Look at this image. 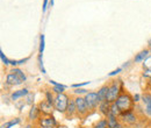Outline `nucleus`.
<instances>
[{"instance_id":"obj_1","label":"nucleus","mask_w":151,"mask_h":128,"mask_svg":"<svg viewBox=\"0 0 151 128\" xmlns=\"http://www.w3.org/2000/svg\"><path fill=\"white\" fill-rule=\"evenodd\" d=\"M69 103H70V100H69V95L68 94H65L64 92L63 93H57L56 97H55L54 107L59 113H66Z\"/></svg>"},{"instance_id":"obj_2","label":"nucleus","mask_w":151,"mask_h":128,"mask_svg":"<svg viewBox=\"0 0 151 128\" xmlns=\"http://www.w3.org/2000/svg\"><path fill=\"white\" fill-rule=\"evenodd\" d=\"M115 103H116L117 107L120 108L121 113H123V112H128V111L132 110L134 100H132V97H130L129 94H127V93H121Z\"/></svg>"},{"instance_id":"obj_3","label":"nucleus","mask_w":151,"mask_h":128,"mask_svg":"<svg viewBox=\"0 0 151 128\" xmlns=\"http://www.w3.org/2000/svg\"><path fill=\"white\" fill-rule=\"evenodd\" d=\"M75 104H76V108H77V114L79 115H86L88 113V106H87V103L85 100V98L83 97H76L75 98Z\"/></svg>"},{"instance_id":"obj_4","label":"nucleus","mask_w":151,"mask_h":128,"mask_svg":"<svg viewBox=\"0 0 151 128\" xmlns=\"http://www.w3.org/2000/svg\"><path fill=\"white\" fill-rule=\"evenodd\" d=\"M109 90H108V98L107 100L109 103H115L120 95V85H119V82L114 80L111 85H108Z\"/></svg>"},{"instance_id":"obj_5","label":"nucleus","mask_w":151,"mask_h":128,"mask_svg":"<svg viewBox=\"0 0 151 128\" xmlns=\"http://www.w3.org/2000/svg\"><path fill=\"white\" fill-rule=\"evenodd\" d=\"M85 100H86L87 106H88L90 110H94L100 104L99 98H98V93H95V92H87L85 94Z\"/></svg>"},{"instance_id":"obj_6","label":"nucleus","mask_w":151,"mask_h":128,"mask_svg":"<svg viewBox=\"0 0 151 128\" xmlns=\"http://www.w3.org/2000/svg\"><path fill=\"white\" fill-rule=\"evenodd\" d=\"M38 125L42 128H55L57 126V121L54 116H44L42 119H40L38 121Z\"/></svg>"},{"instance_id":"obj_7","label":"nucleus","mask_w":151,"mask_h":128,"mask_svg":"<svg viewBox=\"0 0 151 128\" xmlns=\"http://www.w3.org/2000/svg\"><path fill=\"white\" fill-rule=\"evenodd\" d=\"M38 108H40V112L44 115H51L52 114V111H54V105L50 104L48 100H42L38 105Z\"/></svg>"},{"instance_id":"obj_8","label":"nucleus","mask_w":151,"mask_h":128,"mask_svg":"<svg viewBox=\"0 0 151 128\" xmlns=\"http://www.w3.org/2000/svg\"><path fill=\"white\" fill-rule=\"evenodd\" d=\"M6 83H7L8 85H11V86H17V85L22 84L23 82L20 79L17 74H14L13 72H11V73H8L7 77H6Z\"/></svg>"},{"instance_id":"obj_9","label":"nucleus","mask_w":151,"mask_h":128,"mask_svg":"<svg viewBox=\"0 0 151 128\" xmlns=\"http://www.w3.org/2000/svg\"><path fill=\"white\" fill-rule=\"evenodd\" d=\"M108 85H104L99 89L98 91V98H99V101L102 103V101H107V98H108Z\"/></svg>"},{"instance_id":"obj_10","label":"nucleus","mask_w":151,"mask_h":128,"mask_svg":"<svg viewBox=\"0 0 151 128\" xmlns=\"http://www.w3.org/2000/svg\"><path fill=\"white\" fill-rule=\"evenodd\" d=\"M111 105H112V103H109L108 100H107V101H102V103H100V104H99V111H100V113H101L102 115L107 116V115L109 114Z\"/></svg>"},{"instance_id":"obj_11","label":"nucleus","mask_w":151,"mask_h":128,"mask_svg":"<svg viewBox=\"0 0 151 128\" xmlns=\"http://www.w3.org/2000/svg\"><path fill=\"white\" fill-rule=\"evenodd\" d=\"M28 93H29V92H28L27 89H21V90H18V91L13 92V93H12V95H11V99H12L13 101H18L20 98L26 97Z\"/></svg>"},{"instance_id":"obj_12","label":"nucleus","mask_w":151,"mask_h":128,"mask_svg":"<svg viewBox=\"0 0 151 128\" xmlns=\"http://www.w3.org/2000/svg\"><path fill=\"white\" fill-rule=\"evenodd\" d=\"M122 114V118H123V121H126L127 124H135L136 122V115L130 112V111H128V112H123V113H121Z\"/></svg>"},{"instance_id":"obj_13","label":"nucleus","mask_w":151,"mask_h":128,"mask_svg":"<svg viewBox=\"0 0 151 128\" xmlns=\"http://www.w3.org/2000/svg\"><path fill=\"white\" fill-rule=\"evenodd\" d=\"M106 119H107L108 128H121L120 124H119L117 120H116V116H114L112 114H108V115L106 116Z\"/></svg>"},{"instance_id":"obj_14","label":"nucleus","mask_w":151,"mask_h":128,"mask_svg":"<svg viewBox=\"0 0 151 128\" xmlns=\"http://www.w3.org/2000/svg\"><path fill=\"white\" fill-rule=\"evenodd\" d=\"M143 103L145 104V112L151 116V94L143 95Z\"/></svg>"},{"instance_id":"obj_15","label":"nucleus","mask_w":151,"mask_h":128,"mask_svg":"<svg viewBox=\"0 0 151 128\" xmlns=\"http://www.w3.org/2000/svg\"><path fill=\"white\" fill-rule=\"evenodd\" d=\"M76 113H77V108H76L75 99H71L69 103L68 110H66V114H68V116H73Z\"/></svg>"},{"instance_id":"obj_16","label":"nucleus","mask_w":151,"mask_h":128,"mask_svg":"<svg viewBox=\"0 0 151 128\" xmlns=\"http://www.w3.org/2000/svg\"><path fill=\"white\" fill-rule=\"evenodd\" d=\"M148 54H149V50H142L141 53H138L137 55L135 56V62L136 63H139V62H144L148 57Z\"/></svg>"},{"instance_id":"obj_17","label":"nucleus","mask_w":151,"mask_h":128,"mask_svg":"<svg viewBox=\"0 0 151 128\" xmlns=\"http://www.w3.org/2000/svg\"><path fill=\"white\" fill-rule=\"evenodd\" d=\"M40 113H41V112H40V108H38L37 106H34V105H33L32 108H30V111H29L28 116H29L30 120H36Z\"/></svg>"},{"instance_id":"obj_18","label":"nucleus","mask_w":151,"mask_h":128,"mask_svg":"<svg viewBox=\"0 0 151 128\" xmlns=\"http://www.w3.org/2000/svg\"><path fill=\"white\" fill-rule=\"evenodd\" d=\"M50 83L54 85V89H52V91L55 92V93H63L64 90H65V86L64 85H62V84H58L56 82H54V80H50Z\"/></svg>"},{"instance_id":"obj_19","label":"nucleus","mask_w":151,"mask_h":128,"mask_svg":"<svg viewBox=\"0 0 151 128\" xmlns=\"http://www.w3.org/2000/svg\"><path fill=\"white\" fill-rule=\"evenodd\" d=\"M11 72H13L14 74H17L22 82H26L27 77H26V74H24V73L22 72V70H21V69H19V68H13V69L11 70Z\"/></svg>"},{"instance_id":"obj_20","label":"nucleus","mask_w":151,"mask_h":128,"mask_svg":"<svg viewBox=\"0 0 151 128\" xmlns=\"http://www.w3.org/2000/svg\"><path fill=\"white\" fill-rule=\"evenodd\" d=\"M109 114H112V115H114V116H117V115L121 114V111H120V108L117 107L116 103H112V105H111V110H109Z\"/></svg>"},{"instance_id":"obj_21","label":"nucleus","mask_w":151,"mask_h":128,"mask_svg":"<svg viewBox=\"0 0 151 128\" xmlns=\"http://www.w3.org/2000/svg\"><path fill=\"white\" fill-rule=\"evenodd\" d=\"M20 120L19 118H15V119H13V120H11V121H8V122H5V124H2L1 125V128H11L12 126H14V125H18L20 124Z\"/></svg>"},{"instance_id":"obj_22","label":"nucleus","mask_w":151,"mask_h":128,"mask_svg":"<svg viewBox=\"0 0 151 128\" xmlns=\"http://www.w3.org/2000/svg\"><path fill=\"white\" fill-rule=\"evenodd\" d=\"M45 37L44 35L42 34L41 36H40V54H43V51H44V47H45V40H44Z\"/></svg>"},{"instance_id":"obj_23","label":"nucleus","mask_w":151,"mask_h":128,"mask_svg":"<svg viewBox=\"0 0 151 128\" xmlns=\"http://www.w3.org/2000/svg\"><path fill=\"white\" fill-rule=\"evenodd\" d=\"M108 127V124H107V119H104V120H100L94 128H107Z\"/></svg>"},{"instance_id":"obj_24","label":"nucleus","mask_w":151,"mask_h":128,"mask_svg":"<svg viewBox=\"0 0 151 128\" xmlns=\"http://www.w3.org/2000/svg\"><path fill=\"white\" fill-rule=\"evenodd\" d=\"M33 103H34V94L29 92V93L26 95V104H28V105H33Z\"/></svg>"},{"instance_id":"obj_25","label":"nucleus","mask_w":151,"mask_h":128,"mask_svg":"<svg viewBox=\"0 0 151 128\" xmlns=\"http://www.w3.org/2000/svg\"><path fill=\"white\" fill-rule=\"evenodd\" d=\"M0 58H1V62H2L5 65H9V64H11V61L5 56V54L2 53V50H0Z\"/></svg>"},{"instance_id":"obj_26","label":"nucleus","mask_w":151,"mask_h":128,"mask_svg":"<svg viewBox=\"0 0 151 128\" xmlns=\"http://www.w3.org/2000/svg\"><path fill=\"white\" fill-rule=\"evenodd\" d=\"M45 97H47V99L45 100H48L50 104H52L54 105V103H55V98L52 97V94H51V92L50 91H47L45 92Z\"/></svg>"},{"instance_id":"obj_27","label":"nucleus","mask_w":151,"mask_h":128,"mask_svg":"<svg viewBox=\"0 0 151 128\" xmlns=\"http://www.w3.org/2000/svg\"><path fill=\"white\" fill-rule=\"evenodd\" d=\"M144 69L145 70H151V56H148L147 59L144 61Z\"/></svg>"},{"instance_id":"obj_28","label":"nucleus","mask_w":151,"mask_h":128,"mask_svg":"<svg viewBox=\"0 0 151 128\" xmlns=\"http://www.w3.org/2000/svg\"><path fill=\"white\" fill-rule=\"evenodd\" d=\"M38 63H40V69L42 70V73H45V69L43 67V59H42V54H40L38 56Z\"/></svg>"},{"instance_id":"obj_29","label":"nucleus","mask_w":151,"mask_h":128,"mask_svg":"<svg viewBox=\"0 0 151 128\" xmlns=\"http://www.w3.org/2000/svg\"><path fill=\"white\" fill-rule=\"evenodd\" d=\"M87 84H90V82H85V83H80V84H73L72 86L73 88H81V86H85Z\"/></svg>"},{"instance_id":"obj_30","label":"nucleus","mask_w":151,"mask_h":128,"mask_svg":"<svg viewBox=\"0 0 151 128\" xmlns=\"http://www.w3.org/2000/svg\"><path fill=\"white\" fill-rule=\"evenodd\" d=\"M121 70H122V68H119V69H116V70H114L113 72L109 73V76H115V74H117L119 72H121Z\"/></svg>"},{"instance_id":"obj_31","label":"nucleus","mask_w":151,"mask_h":128,"mask_svg":"<svg viewBox=\"0 0 151 128\" xmlns=\"http://www.w3.org/2000/svg\"><path fill=\"white\" fill-rule=\"evenodd\" d=\"M48 2H49V0H44V1H43V12H44V13H45V11H47V8H48V7H47V6H48Z\"/></svg>"},{"instance_id":"obj_32","label":"nucleus","mask_w":151,"mask_h":128,"mask_svg":"<svg viewBox=\"0 0 151 128\" xmlns=\"http://www.w3.org/2000/svg\"><path fill=\"white\" fill-rule=\"evenodd\" d=\"M75 93L79 94V93H87V92H86V90H84V89H78V90H75Z\"/></svg>"},{"instance_id":"obj_33","label":"nucleus","mask_w":151,"mask_h":128,"mask_svg":"<svg viewBox=\"0 0 151 128\" xmlns=\"http://www.w3.org/2000/svg\"><path fill=\"white\" fill-rule=\"evenodd\" d=\"M28 59H29V57H26V58H23V59H20V61H18V64H23V63H26Z\"/></svg>"},{"instance_id":"obj_34","label":"nucleus","mask_w":151,"mask_h":128,"mask_svg":"<svg viewBox=\"0 0 151 128\" xmlns=\"http://www.w3.org/2000/svg\"><path fill=\"white\" fill-rule=\"evenodd\" d=\"M134 101H139V94H135V97H134Z\"/></svg>"},{"instance_id":"obj_35","label":"nucleus","mask_w":151,"mask_h":128,"mask_svg":"<svg viewBox=\"0 0 151 128\" xmlns=\"http://www.w3.org/2000/svg\"><path fill=\"white\" fill-rule=\"evenodd\" d=\"M11 64H12L13 67H15V65H18V61H14V59H13V61H11Z\"/></svg>"},{"instance_id":"obj_36","label":"nucleus","mask_w":151,"mask_h":128,"mask_svg":"<svg viewBox=\"0 0 151 128\" xmlns=\"http://www.w3.org/2000/svg\"><path fill=\"white\" fill-rule=\"evenodd\" d=\"M23 128H32V125H27V126H24Z\"/></svg>"},{"instance_id":"obj_37","label":"nucleus","mask_w":151,"mask_h":128,"mask_svg":"<svg viewBox=\"0 0 151 128\" xmlns=\"http://www.w3.org/2000/svg\"><path fill=\"white\" fill-rule=\"evenodd\" d=\"M54 5V0H50V6H52Z\"/></svg>"},{"instance_id":"obj_38","label":"nucleus","mask_w":151,"mask_h":128,"mask_svg":"<svg viewBox=\"0 0 151 128\" xmlns=\"http://www.w3.org/2000/svg\"><path fill=\"white\" fill-rule=\"evenodd\" d=\"M150 51H151V44H150Z\"/></svg>"}]
</instances>
